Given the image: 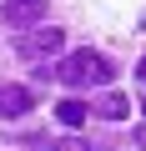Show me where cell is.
Instances as JSON below:
<instances>
[{"label":"cell","mask_w":146,"mask_h":151,"mask_svg":"<svg viewBox=\"0 0 146 151\" xmlns=\"http://www.w3.org/2000/svg\"><path fill=\"white\" fill-rule=\"evenodd\" d=\"M0 15H5V25L25 30V25H40V20L50 15V0H5V5H0Z\"/></svg>","instance_id":"obj_3"},{"label":"cell","mask_w":146,"mask_h":151,"mask_svg":"<svg viewBox=\"0 0 146 151\" xmlns=\"http://www.w3.org/2000/svg\"><path fill=\"white\" fill-rule=\"evenodd\" d=\"M136 146H146V126H141V131H136Z\"/></svg>","instance_id":"obj_7"},{"label":"cell","mask_w":146,"mask_h":151,"mask_svg":"<svg viewBox=\"0 0 146 151\" xmlns=\"http://www.w3.org/2000/svg\"><path fill=\"white\" fill-rule=\"evenodd\" d=\"M60 45H65L60 25H45V20H40V25H25V30L15 35V55H20V60H45V65H50V55H55Z\"/></svg>","instance_id":"obj_2"},{"label":"cell","mask_w":146,"mask_h":151,"mask_svg":"<svg viewBox=\"0 0 146 151\" xmlns=\"http://www.w3.org/2000/svg\"><path fill=\"white\" fill-rule=\"evenodd\" d=\"M30 106H35V101H30L25 86H0V116H5V121H10V116H25Z\"/></svg>","instance_id":"obj_4"},{"label":"cell","mask_w":146,"mask_h":151,"mask_svg":"<svg viewBox=\"0 0 146 151\" xmlns=\"http://www.w3.org/2000/svg\"><path fill=\"white\" fill-rule=\"evenodd\" d=\"M141 81H146V60H141Z\"/></svg>","instance_id":"obj_8"},{"label":"cell","mask_w":146,"mask_h":151,"mask_svg":"<svg viewBox=\"0 0 146 151\" xmlns=\"http://www.w3.org/2000/svg\"><path fill=\"white\" fill-rule=\"evenodd\" d=\"M86 111H91V116H101V121H126V116H131V101H126V96H116V91H106V96H101L96 106H86Z\"/></svg>","instance_id":"obj_5"},{"label":"cell","mask_w":146,"mask_h":151,"mask_svg":"<svg viewBox=\"0 0 146 151\" xmlns=\"http://www.w3.org/2000/svg\"><path fill=\"white\" fill-rule=\"evenodd\" d=\"M141 111H146V101H141Z\"/></svg>","instance_id":"obj_9"},{"label":"cell","mask_w":146,"mask_h":151,"mask_svg":"<svg viewBox=\"0 0 146 151\" xmlns=\"http://www.w3.org/2000/svg\"><path fill=\"white\" fill-rule=\"evenodd\" d=\"M50 76H55L60 86H76V91H81V86H106L111 76H116V65H111L101 50H91V45H86V50H70Z\"/></svg>","instance_id":"obj_1"},{"label":"cell","mask_w":146,"mask_h":151,"mask_svg":"<svg viewBox=\"0 0 146 151\" xmlns=\"http://www.w3.org/2000/svg\"><path fill=\"white\" fill-rule=\"evenodd\" d=\"M86 116H91V111H86V101H76V96L55 106V121H60V126H70V131H76V126H86Z\"/></svg>","instance_id":"obj_6"}]
</instances>
